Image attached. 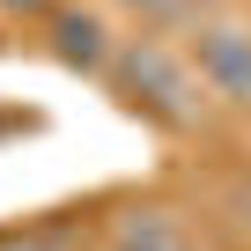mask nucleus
I'll list each match as a JSON object with an SVG mask.
<instances>
[{
	"mask_svg": "<svg viewBox=\"0 0 251 251\" xmlns=\"http://www.w3.org/2000/svg\"><path fill=\"white\" fill-rule=\"evenodd\" d=\"M103 89L118 96V111H133L141 126H155V133H200L207 111H214L192 52L177 37H148V30H133V37L118 45Z\"/></svg>",
	"mask_w": 251,
	"mask_h": 251,
	"instance_id": "nucleus-1",
	"label": "nucleus"
},
{
	"mask_svg": "<svg viewBox=\"0 0 251 251\" xmlns=\"http://www.w3.org/2000/svg\"><path fill=\"white\" fill-rule=\"evenodd\" d=\"M185 52H192V67H200V81H207L214 103L251 111V15H214L207 8L185 30Z\"/></svg>",
	"mask_w": 251,
	"mask_h": 251,
	"instance_id": "nucleus-2",
	"label": "nucleus"
},
{
	"mask_svg": "<svg viewBox=\"0 0 251 251\" xmlns=\"http://www.w3.org/2000/svg\"><path fill=\"white\" fill-rule=\"evenodd\" d=\"M37 30H45V45H52L59 67L96 74V81L111 74V59H118V45H126V30L111 23V8H96V0H59Z\"/></svg>",
	"mask_w": 251,
	"mask_h": 251,
	"instance_id": "nucleus-3",
	"label": "nucleus"
},
{
	"mask_svg": "<svg viewBox=\"0 0 251 251\" xmlns=\"http://www.w3.org/2000/svg\"><path fill=\"white\" fill-rule=\"evenodd\" d=\"M103 251H207V244L170 200H126L103 222Z\"/></svg>",
	"mask_w": 251,
	"mask_h": 251,
	"instance_id": "nucleus-4",
	"label": "nucleus"
},
{
	"mask_svg": "<svg viewBox=\"0 0 251 251\" xmlns=\"http://www.w3.org/2000/svg\"><path fill=\"white\" fill-rule=\"evenodd\" d=\"M103 8H118L133 30H148V37H185L200 15H207V0H103Z\"/></svg>",
	"mask_w": 251,
	"mask_h": 251,
	"instance_id": "nucleus-5",
	"label": "nucleus"
},
{
	"mask_svg": "<svg viewBox=\"0 0 251 251\" xmlns=\"http://www.w3.org/2000/svg\"><path fill=\"white\" fill-rule=\"evenodd\" d=\"M0 251H81V222H15L0 229Z\"/></svg>",
	"mask_w": 251,
	"mask_h": 251,
	"instance_id": "nucleus-6",
	"label": "nucleus"
},
{
	"mask_svg": "<svg viewBox=\"0 0 251 251\" xmlns=\"http://www.w3.org/2000/svg\"><path fill=\"white\" fill-rule=\"evenodd\" d=\"M59 8V0H0V15H8V23H45Z\"/></svg>",
	"mask_w": 251,
	"mask_h": 251,
	"instance_id": "nucleus-7",
	"label": "nucleus"
}]
</instances>
